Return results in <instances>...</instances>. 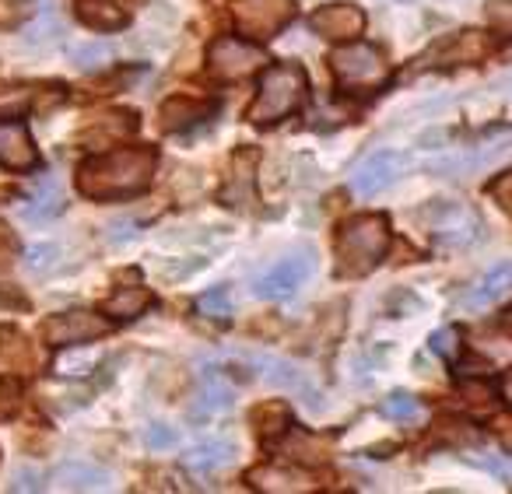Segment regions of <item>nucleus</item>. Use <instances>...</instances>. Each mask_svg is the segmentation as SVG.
Wrapping results in <instances>:
<instances>
[{
	"mask_svg": "<svg viewBox=\"0 0 512 494\" xmlns=\"http://www.w3.org/2000/svg\"><path fill=\"white\" fill-rule=\"evenodd\" d=\"M0 165L11 172H25L39 165V151L22 123H0Z\"/></svg>",
	"mask_w": 512,
	"mask_h": 494,
	"instance_id": "12",
	"label": "nucleus"
},
{
	"mask_svg": "<svg viewBox=\"0 0 512 494\" xmlns=\"http://www.w3.org/2000/svg\"><path fill=\"white\" fill-rule=\"evenodd\" d=\"M0 309L22 312V309H29V298H25V291L15 288V284H0Z\"/></svg>",
	"mask_w": 512,
	"mask_h": 494,
	"instance_id": "36",
	"label": "nucleus"
},
{
	"mask_svg": "<svg viewBox=\"0 0 512 494\" xmlns=\"http://www.w3.org/2000/svg\"><path fill=\"white\" fill-rule=\"evenodd\" d=\"M253 428H256V435L260 438H278V435H285L288 431V407L285 403H264V407H256L253 410Z\"/></svg>",
	"mask_w": 512,
	"mask_h": 494,
	"instance_id": "24",
	"label": "nucleus"
},
{
	"mask_svg": "<svg viewBox=\"0 0 512 494\" xmlns=\"http://www.w3.org/2000/svg\"><path fill=\"white\" fill-rule=\"evenodd\" d=\"M155 148L134 144V148H116L106 155H95L78 165V190L88 200H123L148 190L155 176Z\"/></svg>",
	"mask_w": 512,
	"mask_h": 494,
	"instance_id": "1",
	"label": "nucleus"
},
{
	"mask_svg": "<svg viewBox=\"0 0 512 494\" xmlns=\"http://www.w3.org/2000/svg\"><path fill=\"white\" fill-rule=\"evenodd\" d=\"M53 484L64 491H109L113 477L92 463H60L53 470Z\"/></svg>",
	"mask_w": 512,
	"mask_h": 494,
	"instance_id": "17",
	"label": "nucleus"
},
{
	"mask_svg": "<svg viewBox=\"0 0 512 494\" xmlns=\"http://www.w3.org/2000/svg\"><path fill=\"white\" fill-rule=\"evenodd\" d=\"M39 0H0V29H18L25 18L36 15Z\"/></svg>",
	"mask_w": 512,
	"mask_h": 494,
	"instance_id": "29",
	"label": "nucleus"
},
{
	"mask_svg": "<svg viewBox=\"0 0 512 494\" xmlns=\"http://www.w3.org/2000/svg\"><path fill=\"white\" fill-rule=\"evenodd\" d=\"M232 18L242 36L271 39L295 18V0H235Z\"/></svg>",
	"mask_w": 512,
	"mask_h": 494,
	"instance_id": "6",
	"label": "nucleus"
},
{
	"mask_svg": "<svg viewBox=\"0 0 512 494\" xmlns=\"http://www.w3.org/2000/svg\"><path fill=\"white\" fill-rule=\"evenodd\" d=\"M232 463H235V445L228 442H200L183 456L186 473H193V477H214V473L228 470Z\"/></svg>",
	"mask_w": 512,
	"mask_h": 494,
	"instance_id": "16",
	"label": "nucleus"
},
{
	"mask_svg": "<svg viewBox=\"0 0 512 494\" xmlns=\"http://www.w3.org/2000/svg\"><path fill=\"white\" fill-rule=\"evenodd\" d=\"M313 267H316L313 253H292V256H285V260L274 263L264 277H256L253 291L260 298H267V302H274V298H292L295 291L302 288V281L313 277Z\"/></svg>",
	"mask_w": 512,
	"mask_h": 494,
	"instance_id": "7",
	"label": "nucleus"
},
{
	"mask_svg": "<svg viewBox=\"0 0 512 494\" xmlns=\"http://www.w3.org/2000/svg\"><path fill=\"white\" fill-rule=\"evenodd\" d=\"M109 333V319L95 316L88 309H71L60 312L46 323V340L53 347H74V344H92V340L106 337Z\"/></svg>",
	"mask_w": 512,
	"mask_h": 494,
	"instance_id": "8",
	"label": "nucleus"
},
{
	"mask_svg": "<svg viewBox=\"0 0 512 494\" xmlns=\"http://www.w3.org/2000/svg\"><path fill=\"white\" fill-rule=\"evenodd\" d=\"M309 29L316 36L330 39V43H351V39L365 32V11L355 8V4H323L309 18Z\"/></svg>",
	"mask_w": 512,
	"mask_h": 494,
	"instance_id": "9",
	"label": "nucleus"
},
{
	"mask_svg": "<svg viewBox=\"0 0 512 494\" xmlns=\"http://www.w3.org/2000/svg\"><path fill=\"white\" fill-rule=\"evenodd\" d=\"M418 410H421L418 400L407 393H393L390 400L383 403V414L393 417V421H411V417H418Z\"/></svg>",
	"mask_w": 512,
	"mask_h": 494,
	"instance_id": "33",
	"label": "nucleus"
},
{
	"mask_svg": "<svg viewBox=\"0 0 512 494\" xmlns=\"http://www.w3.org/2000/svg\"><path fill=\"white\" fill-rule=\"evenodd\" d=\"M11 256H15V239H11L8 228H0V270L11 267Z\"/></svg>",
	"mask_w": 512,
	"mask_h": 494,
	"instance_id": "38",
	"label": "nucleus"
},
{
	"mask_svg": "<svg viewBox=\"0 0 512 494\" xmlns=\"http://www.w3.org/2000/svg\"><path fill=\"white\" fill-rule=\"evenodd\" d=\"M235 407V393L225 386L221 379H214V375H207L204 386H200L197 400H193L190 407V421H204V417L211 414H225V410Z\"/></svg>",
	"mask_w": 512,
	"mask_h": 494,
	"instance_id": "20",
	"label": "nucleus"
},
{
	"mask_svg": "<svg viewBox=\"0 0 512 494\" xmlns=\"http://www.w3.org/2000/svg\"><path fill=\"white\" fill-rule=\"evenodd\" d=\"M60 211H64V197H60L57 183H46L43 190H39L36 197H32L29 204L22 207V218H29V221H50L53 214H60Z\"/></svg>",
	"mask_w": 512,
	"mask_h": 494,
	"instance_id": "25",
	"label": "nucleus"
},
{
	"mask_svg": "<svg viewBox=\"0 0 512 494\" xmlns=\"http://www.w3.org/2000/svg\"><path fill=\"white\" fill-rule=\"evenodd\" d=\"M309 78L299 64H274L260 78V92L249 102V120L256 127H267V123H278L285 116H292L295 109L306 102Z\"/></svg>",
	"mask_w": 512,
	"mask_h": 494,
	"instance_id": "3",
	"label": "nucleus"
},
{
	"mask_svg": "<svg viewBox=\"0 0 512 494\" xmlns=\"http://www.w3.org/2000/svg\"><path fill=\"white\" fill-rule=\"evenodd\" d=\"M463 400L467 403H477V407H484V403H491L495 400V389L491 386H484V382H474V386H463Z\"/></svg>",
	"mask_w": 512,
	"mask_h": 494,
	"instance_id": "37",
	"label": "nucleus"
},
{
	"mask_svg": "<svg viewBox=\"0 0 512 494\" xmlns=\"http://www.w3.org/2000/svg\"><path fill=\"white\" fill-rule=\"evenodd\" d=\"M57 260H60V246H53V242H36V246L25 249V270L36 277L50 274L57 267Z\"/></svg>",
	"mask_w": 512,
	"mask_h": 494,
	"instance_id": "27",
	"label": "nucleus"
},
{
	"mask_svg": "<svg viewBox=\"0 0 512 494\" xmlns=\"http://www.w3.org/2000/svg\"><path fill=\"white\" fill-rule=\"evenodd\" d=\"M495 193H498V200H502L505 211H509V176H505V186H495Z\"/></svg>",
	"mask_w": 512,
	"mask_h": 494,
	"instance_id": "39",
	"label": "nucleus"
},
{
	"mask_svg": "<svg viewBox=\"0 0 512 494\" xmlns=\"http://www.w3.org/2000/svg\"><path fill=\"white\" fill-rule=\"evenodd\" d=\"M197 309L204 312L207 319H228L232 316V291L221 284V288H211L197 298Z\"/></svg>",
	"mask_w": 512,
	"mask_h": 494,
	"instance_id": "28",
	"label": "nucleus"
},
{
	"mask_svg": "<svg viewBox=\"0 0 512 494\" xmlns=\"http://www.w3.org/2000/svg\"><path fill=\"white\" fill-rule=\"evenodd\" d=\"M404 165H407V158L400 155V151H379V155L365 158V162L358 165V172L351 176V190H355L358 197H376V193H383L386 186L404 172Z\"/></svg>",
	"mask_w": 512,
	"mask_h": 494,
	"instance_id": "10",
	"label": "nucleus"
},
{
	"mask_svg": "<svg viewBox=\"0 0 512 494\" xmlns=\"http://www.w3.org/2000/svg\"><path fill=\"white\" fill-rule=\"evenodd\" d=\"M36 368V351L25 333L0 326V375H29Z\"/></svg>",
	"mask_w": 512,
	"mask_h": 494,
	"instance_id": "15",
	"label": "nucleus"
},
{
	"mask_svg": "<svg viewBox=\"0 0 512 494\" xmlns=\"http://www.w3.org/2000/svg\"><path fill=\"white\" fill-rule=\"evenodd\" d=\"M264 64H267V53L260 46L246 43V39L221 36L207 50V67H211V74L218 81H242L260 71Z\"/></svg>",
	"mask_w": 512,
	"mask_h": 494,
	"instance_id": "5",
	"label": "nucleus"
},
{
	"mask_svg": "<svg viewBox=\"0 0 512 494\" xmlns=\"http://www.w3.org/2000/svg\"><path fill=\"white\" fill-rule=\"evenodd\" d=\"M36 99L32 88L22 85H0V120H15V116H25Z\"/></svg>",
	"mask_w": 512,
	"mask_h": 494,
	"instance_id": "26",
	"label": "nucleus"
},
{
	"mask_svg": "<svg viewBox=\"0 0 512 494\" xmlns=\"http://www.w3.org/2000/svg\"><path fill=\"white\" fill-rule=\"evenodd\" d=\"M253 169H256V151H239L228 165V179L221 186V200L232 207H249L253 204Z\"/></svg>",
	"mask_w": 512,
	"mask_h": 494,
	"instance_id": "14",
	"label": "nucleus"
},
{
	"mask_svg": "<svg viewBox=\"0 0 512 494\" xmlns=\"http://www.w3.org/2000/svg\"><path fill=\"white\" fill-rule=\"evenodd\" d=\"M67 57H71V64L78 67V71H102V67L113 64V50H109L106 43H95V39L74 43L71 50H67Z\"/></svg>",
	"mask_w": 512,
	"mask_h": 494,
	"instance_id": "23",
	"label": "nucleus"
},
{
	"mask_svg": "<svg viewBox=\"0 0 512 494\" xmlns=\"http://www.w3.org/2000/svg\"><path fill=\"white\" fill-rule=\"evenodd\" d=\"M390 249V221L383 214H358L344 221L334 242V260L341 277H362L379 267Z\"/></svg>",
	"mask_w": 512,
	"mask_h": 494,
	"instance_id": "2",
	"label": "nucleus"
},
{
	"mask_svg": "<svg viewBox=\"0 0 512 494\" xmlns=\"http://www.w3.org/2000/svg\"><path fill=\"white\" fill-rule=\"evenodd\" d=\"M428 347H432V354H439V358H456V351H460V330H456V326L435 330Z\"/></svg>",
	"mask_w": 512,
	"mask_h": 494,
	"instance_id": "34",
	"label": "nucleus"
},
{
	"mask_svg": "<svg viewBox=\"0 0 512 494\" xmlns=\"http://www.w3.org/2000/svg\"><path fill=\"white\" fill-rule=\"evenodd\" d=\"M491 50H495V39L488 32H456L446 43H435L421 57V67H428L432 60H442V64H474V60L488 57Z\"/></svg>",
	"mask_w": 512,
	"mask_h": 494,
	"instance_id": "11",
	"label": "nucleus"
},
{
	"mask_svg": "<svg viewBox=\"0 0 512 494\" xmlns=\"http://www.w3.org/2000/svg\"><path fill=\"white\" fill-rule=\"evenodd\" d=\"M302 368L299 365H292V361H271L267 365V382L271 386H278V389H302Z\"/></svg>",
	"mask_w": 512,
	"mask_h": 494,
	"instance_id": "30",
	"label": "nucleus"
},
{
	"mask_svg": "<svg viewBox=\"0 0 512 494\" xmlns=\"http://www.w3.org/2000/svg\"><path fill=\"white\" fill-rule=\"evenodd\" d=\"M211 113H214V102L190 99V95H172V99H165L162 109H158L165 134H179V130L197 127V123L207 120Z\"/></svg>",
	"mask_w": 512,
	"mask_h": 494,
	"instance_id": "13",
	"label": "nucleus"
},
{
	"mask_svg": "<svg viewBox=\"0 0 512 494\" xmlns=\"http://www.w3.org/2000/svg\"><path fill=\"white\" fill-rule=\"evenodd\" d=\"M249 480L267 494H295V491H306L309 487L306 473L288 470V466H278V463H267V466H260V470H253Z\"/></svg>",
	"mask_w": 512,
	"mask_h": 494,
	"instance_id": "19",
	"label": "nucleus"
},
{
	"mask_svg": "<svg viewBox=\"0 0 512 494\" xmlns=\"http://www.w3.org/2000/svg\"><path fill=\"white\" fill-rule=\"evenodd\" d=\"M43 473L36 470V466H22V470H15V477H11V491H43Z\"/></svg>",
	"mask_w": 512,
	"mask_h": 494,
	"instance_id": "35",
	"label": "nucleus"
},
{
	"mask_svg": "<svg viewBox=\"0 0 512 494\" xmlns=\"http://www.w3.org/2000/svg\"><path fill=\"white\" fill-rule=\"evenodd\" d=\"M155 305V295H151L148 288H120L116 295H109L106 298V316H113V319H137V316H144V312Z\"/></svg>",
	"mask_w": 512,
	"mask_h": 494,
	"instance_id": "22",
	"label": "nucleus"
},
{
	"mask_svg": "<svg viewBox=\"0 0 512 494\" xmlns=\"http://www.w3.org/2000/svg\"><path fill=\"white\" fill-rule=\"evenodd\" d=\"M81 25L95 32H116L127 25V11L120 8V0H74Z\"/></svg>",
	"mask_w": 512,
	"mask_h": 494,
	"instance_id": "18",
	"label": "nucleus"
},
{
	"mask_svg": "<svg viewBox=\"0 0 512 494\" xmlns=\"http://www.w3.org/2000/svg\"><path fill=\"white\" fill-rule=\"evenodd\" d=\"M330 71H334L337 85L355 88V92H369V88H383L390 81V64H386L383 50L372 43H344L330 53Z\"/></svg>",
	"mask_w": 512,
	"mask_h": 494,
	"instance_id": "4",
	"label": "nucleus"
},
{
	"mask_svg": "<svg viewBox=\"0 0 512 494\" xmlns=\"http://www.w3.org/2000/svg\"><path fill=\"white\" fill-rule=\"evenodd\" d=\"M144 442H148V449L165 452V449H172V445L179 442V431L172 428V424H165V421H155V424H148V428H144Z\"/></svg>",
	"mask_w": 512,
	"mask_h": 494,
	"instance_id": "32",
	"label": "nucleus"
},
{
	"mask_svg": "<svg viewBox=\"0 0 512 494\" xmlns=\"http://www.w3.org/2000/svg\"><path fill=\"white\" fill-rule=\"evenodd\" d=\"M505 288H509V263H498L495 270H491L488 277H484L481 291H477V298H470V302L484 305V302H495L498 295H505Z\"/></svg>",
	"mask_w": 512,
	"mask_h": 494,
	"instance_id": "31",
	"label": "nucleus"
},
{
	"mask_svg": "<svg viewBox=\"0 0 512 494\" xmlns=\"http://www.w3.org/2000/svg\"><path fill=\"white\" fill-rule=\"evenodd\" d=\"M281 449H285V456H292L295 463H306V466H320L330 459V442L323 435H313V431H292Z\"/></svg>",
	"mask_w": 512,
	"mask_h": 494,
	"instance_id": "21",
	"label": "nucleus"
}]
</instances>
